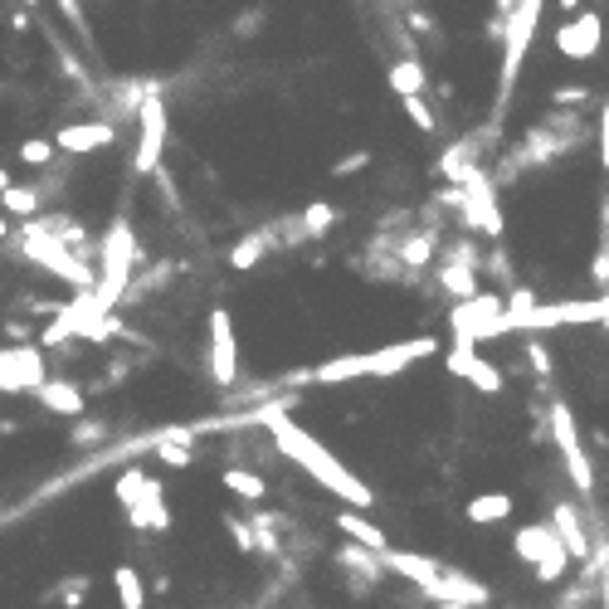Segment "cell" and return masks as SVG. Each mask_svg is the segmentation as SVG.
<instances>
[{
  "label": "cell",
  "mask_w": 609,
  "mask_h": 609,
  "mask_svg": "<svg viewBox=\"0 0 609 609\" xmlns=\"http://www.w3.org/2000/svg\"><path fill=\"white\" fill-rule=\"evenodd\" d=\"M117 142V127L108 122H64V127H54V147L64 156H88V152H108Z\"/></svg>",
  "instance_id": "obj_22"
},
{
  "label": "cell",
  "mask_w": 609,
  "mask_h": 609,
  "mask_svg": "<svg viewBox=\"0 0 609 609\" xmlns=\"http://www.w3.org/2000/svg\"><path fill=\"white\" fill-rule=\"evenodd\" d=\"M20 5H25V10H35V5H39V0H20Z\"/></svg>",
  "instance_id": "obj_62"
},
{
  "label": "cell",
  "mask_w": 609,
  "mask_h": 609,
  "mask_svg": "<svg viewBox=\"0 0 609 609\" xmlns=\"http://www.w3.org/2000/svg\"><path fill=\"white\" fill-rule=\"evenodd\" d=\"M113 585H117V605L122 609H147V585H142V575L132 566H117Z\"/></svg>",
  "instance_id": "obj_37"
},
{
  "label": "cell",
  "mask_w": 609,
  "mask_h": 609,
  "mask_svg": "<svg viewBox=\"0 0 609 609\" xmlns=\"http://www.w3.org/2000/svg\"><path fill=\"white\" fill-rule=\"evenodd\" d=\"M600 234H609V195H605V205H600Z\"/></svg>",
  "instance_id": "obj_61"
},
{
  "label": "cell",
  "mask_w": 609,
  "mask_h": 609,
  "mask_svg": "<svg viewBox=\"0 0 609 609\" xmlns=\"http://www.w3.org/2000/svg\"><path fill=\"white\" fill-rule=\"evenodd\" d=\"M337 532L351 536V541H356V546H366V551H381V556L390 551L385 532L371 522V517H366V512H351V507H342V512H337Z\"/></svg>",
  "instance_id": "obj_30"
},
{
  "label": "cell",
  "mask_w": 609,
  "mask_h": 609,
  "mask_svg": "<svg viewBox=\"0 0 609 609\" xmlns=\"http://www.w3.org/2000/svg\"><path fill=\"white\" fill-rule=\"evenodd\" d=\"M293 405H298V395H278V400H268V405H254V410H259V424L273 434V449L288 458L293 468H303L312 483H322L337 502H346L351 512H366V517H371V507H376L371 483H361L327 444H317L303 424H293Z\"/></svg>",
  "instance_id": "obj_1"
},
{
  "label": "cell",
  "mask_w": 609,
  "mask_h": 609,
  "mask_svg": "<svg viewBox=\"0 0 609 609\" xmlns=\"http://www.w3.org/2000/svg\"><path fill=\"white\" fill-rule=\"evenodd\" d=\"M580 322H600L605 327L609 322V293H595V298H561V303H541L522 322V332L527 337H536V332H546V327H580Z\"/></svg>",
  "instance_id": "obj_16"
},
{
  "label": "cell",
  "mask_w": 609,
  "mask_h": 609,
  "mask_svg": "<svg viewBox=\"0 0 609 609\" xmlns=\"http://www.w3.org/2000/svg\"><path fill=\"white\" fill-rule=\"evenodd\" d=\"M220 483H225V493H234L239 502H249V507H264L268 483L259 478V473H249V468H234V463H229L225 473H220Z\"/></svg>",
  "instance_id": "obj_33"
},
{
  "label": "cell",
  "mask_w": 609,
  "mask_h": 609,
  "mask_svg": "<svg viewBox=\"0 0 609 609\" xmlns=\"http://www.w3.org/2000/svg\"><path fill=\"white\" fill-rule=\"evenodd\" d=\"M88 585H93L88 575H64V580H59V590H54V600H59L64 609H78V605H83V595H88Z\"/></svg>",
  "instance_id": "obj_45"
},
{
  "label": "cell",
  "mask_w": 609,
  "mask_h": 609,
  "mask_svg": "<svg viewBox=\"0 0 609 609\" xmlns=\"http://www.w3.org/2000/svg\"><path fill=\"white\" fill-rule=\"evenodd\" d=\"M585 137H590V122H585L580 113L556 108V113H546L541 122H532V127L517 137V147H507V152L497 156V181H517L522 171L551 166V161L571 156Z\"/></svg>",
  "instance_id": "obj_2"
},
{
  "label": "cell",
  "mask_w": 609,
  "mask_h": 609,
  "mask_svg": "<svg viewBox=\"0 0 609 609\" xmlns=\"http://www.w3.org/2000/svg\"><path fill=\"white\" fill-rule=\"evenodd\" d=\"M5 342L30 346V322H25V317H5Z\"/></svg>",
  "instance_id": "obj_56"
},
{
  "label": "cell",
  "mask_w": 609,
  "mask_h": 609,
  "mask_svg": "<svg viewBox=\"0 0 609 609\" xmlns=\"http://www.w3.org/2000/svg\"><path fill=\"white\" fill-rule=\"evenodd\" d=\"M54 5H59V15L69 20V30H74L83 44H93V30H88V20H83V5H78V0H54Z\"/></svg>",
  "instance_id": "obj_49"
},
{
  "label": "cell",
  "mask_w": 609,
  "mask_h": 609,
  "mask_svg": "<svg viewBox=\"0 0 609 609\" xmlns=\"http://www.w3.org/2000/svg\"><path fill=\"white\" fill-rule=\"evenodd\" d=\"M439 351H444V342H439V337H410V342L376 346V351H371V376L390 381V376H400L405 366H415V361H429V356H439Z\"/></svg>",
  "instance_id": "obj_20"
},
{
  "label": "cell",
  "mask_w": 609,
  "mask_h": 609,
  "mask_svg": "<svg viewBox=\"0 0 609 609\" xmlns=\"http://www.w3.org/2000/svg\"><path fill=\"white\" fill-rule=\"evenodd\" d=\"M156 186H161V200H166V210H181V191H176V181H171V171H166V166L156 171Z\"/></svg>",
  "instance_id": "obj_55"
},
{
  "label": "cell",
  "mask_w": 609,
  "mask_h": 609,
  "mask_svg": "<svg viewBox=\"0 0 609 609\" xmlns=\"http://www.w3.org/2000/svg\"><path fill=\"white\" fill-rule=\"evenodd\" d=\"M541 10L546 0H517L512 20H507V39H502V69H497V108L493 122H507V103H512V88H517V74L532 54V39L541 30Z\"/></svg>",
  "instance_id": "obj_6"
},
{
  "label": "cell",
  "mask_w": 609,
  "mask_h": 609,
  "mask_svg": "<svg viewBox=\"0 0 609 609\" xmlns=\"http://www.w3.org/2000/svg\"><path fill=\"white\" fill-rule=\"evenodd\" d=\"M337 566H342V571L366 590V585H376V580L385 575V556H381V551L356 546V541H342V546H337Z\"/></svg>",
  "instance_id": "obj_26"
},
{
  "label": "cell",
  "mask_w": 609,
  "mask_h": 609,
  "mask_svg": "<svg viewBox=\"0 0 609 609\" xmlns=\"http://www.w3.org/2000/svg\"><path fill=\"white\" fill-rule=\"evenodd\" d=\"M512 10H517V0H493V15H497V20H512Z\"/></svg>",
  "instance_id": "obj_59"
},
{
  "label": "cell",
  "mask_w": 609,
  "mask_h": 609,
  "mask_svg": "<svg viewBox=\"0 0 609 609\" xmlns=\"http://www.w3.org/2000/svg\"><path fill=\"white\" fill-rule=\"evenodd\" d=\"M551 527L561 532V541H566V551H571L575 566H590V561H595V536L585 532V517H580V507H575V502H556Z\"/></svg>",
  "instance_id": "obj_23"
},
{
  "label": "cell",
  "mask_w": 609,
  "mask_h": 609,
  "mask_svg": "<svg viewBox=\"0 0 609 609\" xmlns=\"http://www.w3.org/2000/svg\"><path fill=\"white\" fill-rule=\"evenodd\" d=\"M483 273L493 278L497 288H507V293H512V288H522V283H517V268H512V254H507L502 244H488V259H483Z\"/></svg>",
  "instance_id": "obj_39"
},
{
  "label": "cell",
  "mask_w": 609,
  "mask_h": 609,
  "mask_svg": "<svg viewBox=\"0 0 609 609\" xmlns=\"http://www.w3.org/2000/svg\"><path fill=\"white\" fill-rule=\"evenodd\" d=\"M166 137H171V117H166V98L152 93L147 108L137 117V152H132V176H156L161 156H166Z\"/></svg>",
  "instance_id": "obj_15"
},
{
  "label": "cell",
  "mask_w": 609,
  "mask_h": 609,
  "mask_svg": "<svg viewBox=\"0 0 609 609\" xmlns=\"http://www.w3.org/2000/svg\"><path fill=\"white\" fill-rule=\"evenodd\" d=\"M69 439H74L78 449H83V444H103V439H108V424H103V419H78L74 429H69Z\"/></svg>",
  "instance_id": "obj_48"
},
{
  "label": "cell",
  "mask_w": 609,
  "mask_h": 609,
  "mask_svg": "<svg viewBox=\"0 0 609 609\" xmlns=\"http://www.w3.org/2000/svg\"><path fill=\"white\" fill-rule=\"evenodd\" d=\"M225 532L234 536V546H239L244 556H254V551H259V536H254V527H249V517H239V512H225Z\"/></svg>",
  "instance_id": "obj_44"
},
{
  "label": "cell",
  "mask_w": 609,
  "mask_h": 609,
  "mask_svg": "<svg viewBox=\"0 0 609 609\" xmlns=\"http://www.w3.org/2000/svg\"><path fill=\"white\" fill-rule=\"evenodd\" d=\"M337 220H342V210H337L332 200H312V205L303 210V229H307V239H327Z\"/></svg>",
  "instance_id": "obj_38"
},
{
  "label": "cell",
  "mask_w": 609,
  "mask_h": 609,
  "mask_svg": "<svg viewBox=\"0 0 609 609\" xmlns=\"http://www.w3.org/2000/svg\"><path fill=\"white\" fill-rule=\"evenodd\" d=\"M103 254H98V298L113 307L127 303V288H132V278L142 273V244H137V229L127 225V210H117V220L103 234Z\"/></svg>",
  "instance_id": "obj_4"
},
{
  "label": "cell",
  "mask_w": 609,
  "mask_h": 609,
  "mask_svg": "<svg viewBox=\"0 0 609 609\" xmlns=\"http://www.w3.org/2000/svg\"><path fill=\"white\" fill-rule=\"evenodd\" d=\"M20 259L39 264L49 278L69 283L74 293H98V264L78 259L74 249H69L64 239H54L39 220H25V225H20Z\"/></svg>",
  "instance_id": "obj_5"
},
{
  "label": "cell",
  "mask_w": 609,
  "mask_h": 609,
  "mask_svg": "<svg viewBox=\"0 0 609 609\" xmlns=\"http://www.w3.org/2000/svg\"><path fill=\"white\" fill-rule=\"evenodd\" d=\"M556 5H561V10H566V20H571V15H580V10H585V0H556Z\"/></svg>",
  "instance_id": "obj_60"
},
{
  "label": "cell",
  "mask_w": 609,
  "mask_h": 609,
  "mask_svg": "<svg viewBox=\"0 0 609 609\" xmlns=\"http://www.w3.org/2000/svg\"><path fill=\"white\" fill-rule=\"evenodd\" d=\"M512 551L532 566L541 585H556V580L575 566L571 551H566V541H561V532H556L551 522H527L522 532L512 536Z\"/></svg>",
  "instance_id": "obj_11"
},
{
  "label": "cell",
  "mask_w": 609,
  "mask_h": 609,
  "mask_svg": "<svg viewBox=\"0 0 609 609\" xmlns=\"http://www.w3.org/2000/svg\"><path fill=\"white\" fill-rule=\"evenodd\" d=\"M385 571H395L400 580H410L419 595H424V590L444 575V566H439L434 556H419V551H385Z\"/></svg>",
  "instance_id": "obj_25"
},
{
  "label": "cell",
  "mask_w": 609,
  "mask_h": 609,
  "mask_svg": "<svg viewBox=\"0 0 609 609\" xmlns=\"http://www.w3.org/2000/svg\"><path fill=\"white\" fill-rule=\"evenodd\" d=\"M54 152H59L54 137H30V142H20V161H25V166H49Z\"/></svg>",
  "instance_id": "obj_46"
},
{
  "label": "cell",
  "mask_w": 609,
  "mask_h": 609,
  "mask_svg": "<svg viewBox=\"0 0 609 609\" xmlns=\"http://www.w3.org/2000/svg\"><path fill=\"white\" fill-rule=\"evenodd\" d=\"M0 205H5V215H10V220L20 215V225L44 215V195H39V186H15V176H10V171H0Z\"/></svg>",
  "instance_id": "obj_27"
},
{
  "label": "cell",
  "mask_w": 609,
  "mask_h": 609,
  "mask_svg": "<svg viewBox=\"0 0 609 609\" xmlns=\"http://www.w3.org/2000/svg\"><path fill=\"white\" fill-rule=\"evenodd\" d=\"M444 371L454 376V381H468L478 395H497L502 390V371H497L493 361H483L478 356V342H449V351H444Z\"/></svg>",
  "instance_id": "obj_19"
},
{
  "label": "cell",
  "mask_w": 609,
  "mask_h": 609,
  "mask_svg": "<svg viewBox=\"0 0 609 609\" xmlns=\"http://www.w3.org/2000/svg\"><path fill=\"white\" fill-rule=\"evenodd\" d=\"M44 35H49V49H54V59L64 64V78H69V83H78V88H88V93H98V88H93V78H88V64H83L74 49L59 39V30H49V25H44Z\"/></svg>",
  "instance_id": "obj_36"
},
{
  "label": "cell",
  "mask_w": 609,
  "mask_h": 609,
  "mask_svg": "<svg viewBox=\"0 0 609 609\" xmlns=\"http://www.w3.org/2000/svg\"><path fill=\"white\" fill-rule=\"evenodd\" d=\"M113 493H117V502H122V517H127V522H132L137 532H171L166 493H161V483H156L147 468L127 463V468L117 473Z\"/></svg>",
  "instance_id": "obj_7"
},
{
  "label": "cell",
  "mask_w": 609,
  "mask_h": 609,
  "mask_svg": "<svg viewBox=\"0 0 609 609\" xmlns=\"http://www.w3.org/2000/svg\"><path fill=\"white\" fill-rule=\"evenodd\" d=\"M176 268H181L176 259H156L152 268H142V273L132 278V288H127V303H122V307H137L142 298H152L161 283H171V278H176Z\"/></svg>",
  "instance_id": "obj_32"
},
{
  "label": "cell",
  "mask_w": 609,
  "mask_h": 609,
  "mask_svg": "<svg viewBox=\"0 0 609 609\" xmlns=\"http://www.w3.org/2000/svg\"><path fill=\"white\" fill-rule=\"evenodd\" d=\"M595 142H600V166H605V176H609V98H605V108H600V122H595Z\"/></svg>",
  "instance_id": "obj_54"
},
{
  "label": "cell",
  "mask_w": 609,
  "mask_h": 609,
  "mask_svg": "<svg viewBox=\"0 0 609 609\" xmlns=\"http://www.w3.org/2000/svg\"><path fill=\"white\" fill-rule=\"evenodd\" d=\"M210 346H205V366H210V381L215 385H234L239 381V342H234V317L229 307H210Z\"/></svg>",
  "instance_id": "obj_17"
},
{
  "label": "cell",
  "mask_w": 609,
  "mask_h": 609,
  "mask_svg": "<svg viewBox=\"0 0 609 609\" xmlns=\"http://www.w3.org/2000/svg\"><path fill=\"white\" fill-rule=\"evenodd\" d=\"M434 205H444V210H454L458 225L468 229V234H478V239H488V244H502V205H497V176L483 166V171H473L463 186H444V191L434 195Z\"/></svg>",
  "instance_id": "obj_3"
},
{
  "label": "cell",
  "mask_w": 609,
  "mask_h": 609,
  "mask_svg": "<svg viewBox=\"0 0 609 609\" xmlns=\"http://www.w3.org/2000/svg\"><path fill=\"white\" fill-rule=\"evenodd\" d=\"M590 283L609 293V234H600V249H595V264H590Z\"/></svg>",
  "instance_id": "obj_51"
},
{
  "label": "cell",
  "mask_w": 609,
  "mask_h": 609,
  "mask_svg": "<svg viewBox=\"0 0 609 609\" xmlns=\"http://www.w3.org/2000/svg\"><path fill=\"white\" fill-rule=\"evenodd\" d=\"M551 44H556V54H566L575 64L595 59L605 49V15L600 10H580L571 20H561V30L551 35Z\"/></svg>",
  "instance_id": "obj_18"
},
{
  "label": "cell",
  "mask_w": 609,
  "mask_h": 609,
  "mask_svg": "<svg viewBox=\"0 0 609 609\" xmlns=\"http://www.w3.org/2000/svg\"><path fill=\"white\" fill-rule=\"evenodd\" d=\"M152 454L166 463V468H191L195 463V449H186V444H171L166 434H152Z\"/></svg>",
  "instance_id": "obj_42"
},
{
  "label": "cell",
  "mask_w": 609,
  "mask_h": 609,
  "mask_svg": "<svg viewBox=\"0 0 609 609\" xmlns=\"http://www.w3.org/2000/svg\"><path fill=\"white\" fill-rule=\"evenodd\" d=\"M39 225L49 229L54 239H64V244L74 249L78 259L98 264V254H103V239H93V234H88V225H83L78 215H64V210H49V215H39Z\"/></svg>",
  "instance_id": "obj_24"
},
{
  "label": "cell",
  "mask_w": 609,
  "mask_h": 609,
  "mask_svg": "<svg viewBox=\"0 0 609 609\" xmlns=\"http://www.w3.org/2000/svg\"><path fill=\"white\" fill-rule=\"evenodd\" d=\"M371 376V351H351V356H332L322 366H312V385H346Z\"/></svg>",
  "instance_id": "obj_28"
},
{
  "label": "cell",
  "mask_w": 609,
  "mask_h": 609,
  "mask_svg": "<svg viewBox=\"0 0 609 609\" xmlns=\"http://www.w3.org/2000/svg\"><path fill=\"white\" fill-rule=\"evenodd\" d=\"M268 249H273V244H268V234H264V229H244V234H239V244L229 249V268L249 273V268H259V264H264V254H268Z\"/></svg>",
  "instance_id": "obj_34"
},
{
  "label": "cell",
  "mask_w": 609,
  "mask_h": 609,
  "mask_svg": "<svg viewBox=\"0 0 609 609\" xmlns=\"http://www.w3.org/2000/svg\"><path fill=\"white\" fill-rule=\"evenodd\" d=\"M546 415H551V444L561 449V463H566L571 488L580 497H590L595 493V463H590V454H585V439H580L575 410L561 400V395H551V400H546Z\"/></svg>",
  "instance_id": "obj_8"
},
{
  "label": "cell",
  "mask_w": 609,
  "mask_h": 609,
  "mask_svg": "<svg viewBox=\"0 0 609 609\" xmlns=\"http://www.w3.org/2000/svg\"><path fill=\"white\" fill-rule=\"evenodd\" d=\"M264 5H249V10H239V15H234V35L239 39H254L259 35V30H264Z\"/></svg>",
  "instance_id": "obj_47"
},
{
  "label": "cell",
  "mask_w": 609,
  "mask_h": 609,
  "mask_svg": "<svg viewBox=\"0 0 609 609\" xmlns=\"http://www.w3.org/2000/svg\"><path fill=\"white\" fill-rule=\"evenodd\" d=\"M39 405H44L49 415L78 419V415H83V405H88V395H83V385H74L69 376H54V381L39 390Z\"/></svg>",
  "instance_id": "obj_29"
},
{
  "label": "cell",
  "mask_w": 609,
  "mask_h": 609,
  "mask_svg": "<svg viewBox=\"0 0 609 609\" xmlns=\"http://www.w3.org/2000/svg\"><path fill=\"white\" fill-rule=\"evenodd\" d=\"M366 166H371V152H346L342 161H332V176L346 181V176H356V171H366Z\"/></svg>",
  "instance_id": "obj_52"
},
{
  "label": "cell",
  "mask_w": 609,
  "mask_h": 609,
  "mask_svg": "<svg viewBox=\"0 0 609 609\" xmlns=\"http://www.w3.org/2000/svg\"><path fill=\"white\" fill-rule=\"evenodd\" d=\"M449 332H454L458 342H497V337H507L512 332V322H507V298L502 293H478V298H468V303H454L449 307Z\"/></svg>",
  "instance_id": "obj_10"
},
{
  "label": "cell",
  "mask_w": 609,
  "mask_h": 609,
  "mask_svg": "<svg viewBox=\"0 0 609 609\" xmlns=\"http://www.w3.org/2000/svg\"><path fill=\"white\" fill-rule=\"evenodd\" d=\"M463 512H468V522L493 527V522H507V517H512V497H507V493H478Z\"/></svg>",
  "instance_id": "obj_35"
},
{
  "label": "cell",
  "mask_w": 609,
  "mask_h": 609,
  "mask_svg": "<svg viewBox=\"0 0 609 609\" xmlns=\"http://www.w3.org/2000/svg\"><path fill=\"white\" fill-rule=\"evenodd\" d=\"M590 88L585 83H556L551 88V108H566V113H575V108H590Z\"/></svg>",
  "instance_id": "obj_43"
},
{
  "label": "cell",
  "mask_w": 609,
  "mask_h": 609,
  "mask_svg": "<svg viewBox=\"0 0 609 609\" xmlns=\"http://www.w3.org/2000/svg\"><path fill=\"white\" fill-rule=\"evenodd\" d=\"M434 605H463V609H478L493 600V590L483 585V580H473L468 571H454V566H444V575L424 590Z\"/></svg>",
  "instance_id": "obj_21"
},
{
  "label": "cell",
  "mask_w": 609,
  "mask_h": 609,
  "mask_svg": "<svg viewBox=\"0 0 609 609\" xmlns=\"http://www.w3.org/2000/svg\"><path fill=\"white\" fill-rule=\"evenodd\" d=\"M54 381L49 376V356H44V346H5L0 351V390L5 395H35Z\"/></svg>",
  "instance_id": "obj_14"
},
{
  "label": "cell",
  "mask_w": 609,
  "mask_h": 609,
  "mask_svg": "<svg viewBox=\"0 0 609 609\" xmlns=\"http://www.w3.org/2000/svg\"><path fill=\"white\" fill-rule=\"evenodd\" d=\"M497 152H507L502 147V122H488V127H473V132H463L458 142H449L439 161H434V171L449 181V186H463L473 171H483V161H493Z\"/></svg>",
  "instance_id": "obj_9"
},
{
  "label": "cell",
  "mask_w": 609,
  "mask_h": 609,
  "mask_svg": "<svg viewBox=\"0 0 609 609\" xmlns=\"http://www.w3.org/2000/svg\"><path fill=\"white\" fill-rule=\"evenodd\" d=\"M536 307H541V298H536V293H532V288H527V283L507 293V322H512V332H522V322L532 317Z\"/></svg>",
  "instance_id": "obj_40"
},
{
  "label": "cell",
  "mask_w": 609,
  "mask_h": 609,
  "mask_svg": "<svg viewBox=\"0 0 609 609\" xmlns=\"http://www.w3.org/2000/svg\"><path fill=\"white\" fill-rule=\"evenodd\" d=\"M410 30H419V35H434V20H429L424 10H410Z\"/></svg>",
  "instance_id": "obj_58"
},
{
  "label": "cell",
  "mask_w": 609,
  "mask_h": 609,
  "mask_svg": "<svg viewBox=\"0 0 609 609\" xmlns=\"http://www.w3.org/2000/svg\"><path fill=\"white\" fill-rule=\"evenodd\" d=\"M434 609H463V605H434Z\"/></svg>",
  "instance_id": "obj_63"
},
{
  "label": "cell",
  "mask_w": 609,
  "mask_h": 609,
  "mask_svg": "<svg viewBox=\"0 0 609 609\" xmlns=\"http://www.w3.org/2000/svg\"><path fill=\"white\" fill-rule=\"evenodd\" d=\"M152 93H166L161 78H113V83H98V93H93L98 122H108V127L132 122V127H137V117H142V108H147Z\"/></svg>",
  "instance_id": "obj_13"
},
{
  "label": "cell",
  "mask_w": 609,
  "mask_h": 609,
  "mask_svg": "<svg viewBox=\"0 0 609 609\" xmlns=\"http://www.w3.org/2000/svg\"><path fill=\"white\" fill-rule=\"evenodd\" d=\"M385 78H390V88H395L400 103H405V98H424V88H429V74H424L419 59H395Z\"/></svg>",
  "instance_id": "obj_31"
},
{
  "label": "cell",
  "mask_w": 609,
  "mask_h": 609,
  "mask_svg": "<svg viewBox=\"0 0 609 609\" xmlns=\"http://www.w3.org/2000/svg\"><path fill=\"white\" fill-rule=\"evenodd\" d=\"M400 108H405V113H410V122H415L419 132H439V122H434V108H429V103H424V98H405V103H400Z\"/></svg>",
  "instance_id": "obj_50"
},
{
  "label": "cell",
  "mask_w": 609,
  "mask_h": 609,
  "mask_svg": "<svg viewBox=\"0 0 609 609\" xmlns=\"http://www.w3.org/2000/svg\"><path fill=\"white\" fill-rule=\"evenodd\" d=\"M20 307H25V312H35V317H49V322L64 312V303H49V298H35V293H25V298H20Z\"/></svg>",
  "instance_id": "obj_53"
},
{
  "label": "cell",
  "mask_w": 609,
  "mask_h": 609,
  "mask_svg": "<svg viewBox=\"0 0 609 609\" xmlns=\"http://www.w3.org/2000/svg\"><path fill=\"white\" fill-rule=\"evenodd\" d=\"M30 25H35V15H30L25 5H20V10H10V30H15V35H30Z\"/></svg>",
  "instance_id": "obj_57"
},
{
  "label": "cell",
  "mask_w": 609,
  "mask_h": 609,
  "mask_svg": "<svg viewBox=\"0 0 609 609\" xmlns=\"http://www.w3.org/2000/svg\"><path fill=\"white\" fill-rule=\"evenodd\" d=\"M527 361H532V371H536V390L551 400V351L541 346V337H527Z\"/></svg>",
  "instance_id": "obj_41"
},
{
  "label": "cell",
  "mask_w": 609,
  "mask_h": 609,
  "mask_svg": "<svg viewBox=\"0 0 609 609\" xmlns=\"http://www.w3.org/2000/svg\"><path fill=\"white\" fill-rule=\"evenodd\" d=\"M605 332H609V322H605Z\"/></svg>",
  "instance_id": "obj_64"
},
{
  "label": "cell",
  "mask_w": 609,
  "mask_h": 609,
  "mask_svg": "<svg viewBox=\"0 0 609 609\" xmlns=\"http://www.w3.org/2000/svg\"><path fill=\"white\" fill-rule=\"evenodd\" d=\"M483 249L473 244V239H454V244H444V254H439V264H434V283L454 298V303H468V298H478L483 293Z\"/></svg>",
  "instance_id": "obj_12"
}]
</instances>
